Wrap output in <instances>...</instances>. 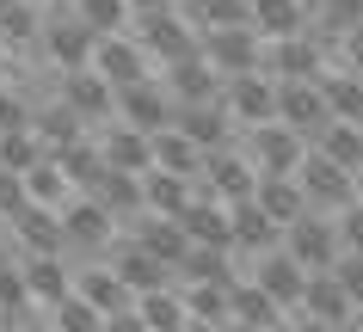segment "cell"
<instances>
[{"label":"cell","instance_id":"6da1fadb","mask_svg":"<svg viewBox=\"0 0 363 332\" xmlns=\"http://www.w3.org/2000/svg\"><path fill=\"white\" fill-rule=\"evenodd\" d=\"M62 228H68V265H111V253L123 246V222L105 215L93 197H74L62 210Z\"/></svg>","mask_w":363,"mask_h":332},{"label":"cell","instance_id":"7a4b0ae2","mask_svg":"<svg viewBox=\"0 0 363 332\" xmlns=\"http://www.w3.org/2000/svg\"><path fill=\"white\" fill-rule=\"evenodd\" d=\"M284 253L302 265L308 277L314 271H333L345 253V240H339V215H320V210H308L302 222H289L284 228Z\"/></svg>","mask_w":363,"mask_h":332},{"label":"cell","instance_id":"3957f363","mask_svg":"<svg viewBox=\"0 0 363 332\" xmlns=\"http://www.w3.org/2000/svg\"><path fill=\"white\" fill-rule=\"evenodd\" d=\"M135 31V43H142V50H148V62H185V56H197V50H203V38H197L191 31V19H185V13H179V6H160V13H142V19L130 25Z\"/></svg>","mask_w":363,"mask_h":332},{"label":"cell","instance_id":"277c9868","mask_svg":"<svg viewBox=\"0 0 363 332\" xmlns=\"http://www.w3.org/2000/svg\"><path fill=\"white\" fill-rule=\"evenodd\" d=\"M197 191L234 210V203H247V197L259 191V166L247 160L240 142H234V148H216V154H203V178H197Z\"/></svg>","mask_w":363,"mask_h":332},{"label":"cell","instance_id":"5b68a950","mask_svg":"<svg viewBox=\"0 0 363 332\" xmlns=\"http://www.w3.org/2000/svg\"><path fill=\"white\" fill-rule=\"evenodd\" d=\"M296 185L308 191V210H320V215H345L351 203H357V173L333 166L320 148H308V160H302V173H296Z\"/></svg>","mask_w":363,"mask_h":332},{"label":"cell","instance_id":"8992f818","mask_svg":"<svg viewBox=\"0 0 363 332\" xmlns=\"http://www.w3.org/2000/svg\"><path fill=\"white\" fill-rule=\"evenodd\" d=\"M240 148H247V160L259 166V173H284L296 178L308 160V136H296L289 123H259V130H240Z\"/></svg>","mask_w":363,"mask_h":332},{"label":"cell","instance_id":"52a82bcc","mask_svg":"<svg viewBox=\"0 0 363 332\" xmlns=\"http://www.w3.org/2000/svg\"><path fill=\"white\" fill-rule=\"evenodd\" d=\"M93 50H99V38L74 19V6H56V0H50V25H43V56L56 62V74H80V68H93Z\"/></svg>","mask_w":363,"mask_h":332},{"label":"cell","instance_id":"ba28073f","mask_svg":"<svg viewBox=\"0 0 363 332\" xmlns=\"http://www.w3.org/2000/svg\"><path fill=\"white\" fill-rule=\"evenodd\" d=\"M117 118L142 130V136H167L172 118H179V98L167 93V80H142V86H123L117 93Z\"/></svg>","mask_w":363,"mask_h":332},{"label":"cell","instance_id":"9c48e42d","mask_svg":"<svg viewBox=\"0 0 363 332\" xmlns=\"http://www.w3.org/2000/svg\"><path fill=\"white\" fill-rule=\"evenodd\" d=\"M259 74H271L277 86H289V80H320L326 74V43L320 38H277L265 43V62H259Z\"/></svg>","mask_w":363,"mask_h":332},{"label":"cell","instance_id":"30bf717a","mask_svg":"<svg viewBox=\"0 0 363 332\" xmlns=\"http://www.w3.org/2000/svg\"><path fill=\"white\" fill-rule=\"evenodd\" d=\"M203 62H210L222 80H234V74H259V62H265V38H259L252 25L210 31V38H203Z\"/></svg>","mask_w":363,"mask_h":332},{"label":"cell","instance_id":"8fae6325","mask_svg":"<svg viewBox=\"0 0 363 332\" xmlns=\"http://www.w3.org/2000/svg\"><path fill=\"white\" fill-rule=\"evenodd\" d=\"M56 98L68 105V111H80V123H86L93 136L105 130V123H117V86H105L93 68H80V74H62Z\"/></svg>","mask_w":363,"mask_h":332},{"label":"cell","instance_id":"7c38bea8","mask_svg":"<svg viewBox=\"0 0 363 332\" xmlns=\"http://www.w3.org/2000/svg\"><path fill=\"white\" fill-rule=\"evenodd\" d=\"M277 123H289V130H296V136H308V148H314V136L333 123L320 80H289V86H277Z\"/></svg>","mask_w":363,"mask_h":332},{"label":"cell","instance_id":"4fadbf2b","mask_svg":"<svg viewBox=\"0 0 363 332\" xmlns=\"http://www.w3.org/2000/svg\"><path fill=\"white\" fill-rule=\"evenodd\" d=\"M172 130L185 142H197L203 154H216V148H234L240 142V123H234V111L216 98V105H179V118H172Z\"/></svg>","mask_w":363,"mask_h":332},{"label":"cell","instance_id":"5bb4252c","mask_svg":"<svg viewBox=\"0 0 363 332\" xmlns=\"http://www.w3.org/2000/svg\"><path fill=\"white\" fill-rule=\"evenodd\" d=\"M222 105L234 111L240 130H259V123H277V80L271 74H234L222 86Z\"/></svg>","mask_w":363,"mask_h":332},{"label":"cell","instance_id":"9a60e30c","mask_svg":"<svg viewBox=\"0 0 363 332\" xmlns=\"http://www.w3.org/2000/svg\"><path fill=\"white\" fill-rule=\"evenodd\" d=\"M93 142H99V154H105V166H111V173H135V178H148V173H154V136L130 130L123 118L105 123Z\"/></svg>","mask_w":363,"mask_h":332},{"label":"cell","instance_id":"2e32d148","mask_svg":"<svg viewBox=\"0 0 363 332\" xmlns=\"http://www.w3.org/2000/svg\"><path fill=\"white\" fill-rule=\"evenodd\" d=\"M247 277L271 295V302H277V308H289V314L302 308V295H308V271L284 253V246H277V253H265V258H252V265H247Z\"/></svg>","mask_w":363,"mask_h":332},{"label":"cell","instance_id":"e0dca14e","mask_svg":"<svg viewBox=\"0 0 363 332\" xmlns=\"http://www.w3.org/2000/svg\"><path fill=\"white\" fill-rule=\"evenodd\" d=\"M123 234H130L135 246H142V253H154V258H160V265H167L172 277H179V265H185V253H191L185 228H179L172 215H154V210H142V215L130 222V228H123Z\"/></svg>","mask_w":363,"mask_h":332},{"label":"cell","instance_id":"ac0fdd59","mask_svg":"<svg viewBox=\"0 0 363 332\" xmlns=\"http://www.w3.org/2000/svg\"><path fill=\"white\" fill-rule=\"evenodd\" d=\"M93 74L105 80V86H142L148 80V50L135 38H99V50H93Z\"/></svg>","mask_w":363,"mask_h":332},{"label":"cell","instance_id":"d6986e66","mask_svg":"<svg viewBox=\"0 0 363 332\" xmlns=\"http://www.w3.org/2000/svg\"><path fill=\"white\" fill-rule=\"evenodd\" d=\"M228 228H234V253H240V265H252V258H265V253H277V246H284V228H277V222H271L252 197L228 210Z\"/></svg>","mask_w":363,"mask_h":332},{"label":"cell","instance_id":"ffe728a7","mask_svg":"<svg viewBox=\"0 0 363 332\" xmlns=\"http://www.w3.org/2000/svg\"><path fill=\"white\" fill-rule=\"evenodd\" d=\"M222 86H228V80H222L210 62H203V50L167 68V93L179 98V105H216V98H222Z\"/></svg>","mask_w":363,"mask_h":332},{"label":"cell","instance_id":"44dd1931","mask_svg":"<svg viewBox=\"0 0 363 332\" xmlns=\"http://www.w3.org/2000/svg\"><path fill=\"white\" fill-rule=\"evenodd\" d=\"M74 295H86V302H93L105 320H111V314H130V308H135V290L111 271V265H80V271H74Z\"/></svg>","mask_w":363,"mask_h":332},{"label":"cell","instance_id":"7402d4cb","mask_svg":"<svg viewBox=\"0 0 363 332\" xmlns=\"http://www.w3.org/2000/svg\"><path fill=\"white\" fill-rule=\"evenodd\" d=\"M179 228H185V240H191V246H222V253H234L228 203H216V197H203V191L191 197V210L179 215Z\"/></svg>","mask_w":363,"mask_h":332},{"label":"cell","instance_id":"603a6c76","mask_svg":"<svg viewBox=\"0 0 363 332\" xmlns=\"http://www.w3.org/2000/svg\"><path fill=\"white\" fill-rule=\"evenodd\" d=\"M111 271L123 277V283H130L135 295H148V290H172V283H179V277H172V271H167V265H160L154 253H142V246H135L130 234H123V246L111 253Z\"/></svg>","mask_w":363,"mask_h":332},{"label":"cell","instance_id":"cb8c5ba5","mask_svg":"<svg viewBox=\"0 0 363 332\" xmlns=\"http://www.w3.org/2000/svg\"><path fill=\"white\" fill-rule=\"evenodd\" d=\"M19 271H25V290H31V302H38L43 314L74 295V265H68V258H25Z\"/></svg>","mask_w":363,"mask_h":332},{"label":"cell","instance_id":"d4e9b609","mask_svg":"<svg viewBox=\"0 0 363 332\" xmlns=\"http://www.w3.org/2000/svg\"><path fill=\"white\" fill-rule=\"evenodd\" d=\"M228 302H234V326H271V332L289 326V308H277L252 277H234V283H228Z\"/></svg>","mask_w":363,"mask_h":332},{"label":"cell","instance_id":"484cf974","mask_svg":"<svg viewBox=\"0 0 363 332\" xmlns=\"http://www.w3.org/2000/svg\"><path fill=\"white\" fill-rule=\"evenodd\" d=\"M86 197H93V203H99L105 215H117L123 228H130L135 215L148 210V197H142V178H135V173H111V166H105V178H99V185H93Z\"/></svg>","mask_w":363,"mask_h":332},{"label":"cell","instance_id":"4316f807","mask_svg":"<svg viewBox=\"0 0 363 332\" xmlns=\"http://www.w3.org/2000/svg\"><path fill=\"white\" fill-rule=\"evenodd\" d=\"M252 203L277 222V228H289V222H302L308 215V191L296 185V178H284V173H259V191H252Z\"/></svg>","mask_w":363,"mask_h":332},{"label":"cell","instance_id":"83f0119b","mask_svg":"<svg viewBox=\"0 0 363 332\" xmlns=\"http://www.w3.org/2000/svg\"><path fill=\"white\" fill-rule=\"evenodd\" d=\"M308 25H314L308 0H252V31H259L265 43H277V38H302Z\"/></svg>","mask_w":363,"mask_h":332},{"label":"cell","instance_id":"f1b7e54d","mask_svg":"<svg viewBox=\"0 0 363 332\" xmlns=\"http://www.w3.org/2000/svg\"><path fill=\"white\" fill-rule=\"evenodd\" d=\"M31 130H38V142L50 148V154H62V148H74V142H86L93 130L80 123V111H68L62 98H43L38 118H31Z\"/></svg>","mask_w":363,"mask_h":332},{"label":"cell","instance_id":"f546056e","mask_svg":"<svg viewBox=\"0 0 363 332\" xmlns=\"http://www.w3.org/2000/svg\"><path fill=\"white\" fill-rule=\"evenodd\" d=\"M234 277H247L240 253H222V246H191L185 265H179V290H191V283H234Z\"/></svg>","mask_w":363,"mask_h":332},{"label":"cell","instance_id":"4dcf8cb0","mask_svg":"<svg viewBox=\"0 0 363 332\" xmlns=\"http://www.w3.org/2000/svg\"><path fill=\"white\" fill-rule=\"evenodd\" d=\"M179 13L191 19L197 38L228 31V25H252V0H179Z\"/></svg>","mask_w":363,"mask_h":332},{"label":"cell","instance_id":"1f68e13d","mask_svg":"<svg viewBox=\"0 0 363 332\" xmlns=\"http://www.w3.org/2000/svg\"><path fill=\"white\" fill-rule=\"evenodd\" d=\"M142 197H148V210H154V215H172V222H179V215L191 210L197 185H191V178H179V173H160V166H154V173L142 178Z\"/></svg>","mask_w":363,"mask_h":332},{"label":"cell","instance_id":"d6a6232c","mask_svg":"<svg viewBox=\"0 0 363 332\" xmlns=\"http://www.w3.org/2000/svg\"><path fill=\"white\" fill-rule=\"evenodd\" d=\"M179 295H185V314H191L197 326H222V332H234L228 283H191V290H179Z\"/></svg>","mask_w":363,"mask_h":332},{"label":"cell","instance_id":"836d02e7","mask_svg":"<svg viewBox=\"0 0 363 332\" xmlns=\"http://www.w3.org/2000/svg\"><path fill=\"white\" fill-rule=\"evenodd\" d=\"M135 314L148 320V332H185V326H191L179 283H172V290H148V295H135Z\"/></svg>","mask_w":363,"mask_h":332},{"label":"cell","instance_id":"e575fe53","mask_svg":"<svg viewBox=\"0 0 363 332\" xmlns=\"http://www.w3.org/2000/svg\"><path fill=\"white\" fill-rule=\"evenodd\" d=\"M314 148H320L333 166H345V173H363V123H326L320 136H314Z\"/></svg>","mask_w":363,"mask_h":332},{"label":"cell","instance_id":"d590c367","mask_svg":"<svg viewBox=\"0 0 363 332\" xmlns=\"http://www.w3.org/2000/svg\"><path fill=\"white\" fill-rule=\"evenodd\" d=\"M74 19L93 38H130L135 13H130V0H74Z\"/></svg>","mask_w":363,"mask_h":332},{"label":"cell","instance_id":"8d00e7d4","mask_svg":"<svg viewBox=\"0 0 363 332\" xmlns=\"http://www.w3.org/2000/svg\"><path fill=\"white\" fill-rule=\"evenodd\" d=\"M25 191H31V203H43V210H68V203L80 197L74 178L56 166V154L43 160V166H31V173H25Z\"/></svg>","mask_w":363,"mask_h":332},{"label":"cell","instance_id":"74e56055","mask_svg":"<svg viewBox=\"0 0 363 332\" xmlns=\"http://www.w3.org/2000/svg\"><path fill=\"white\" fill-rule=\"evenodd\" d=\"M154 166L197 185V178H203V148H197V142H185L179 130H167V136H154Z\"/></svg>","mask_w":363,"mask_h":332},{"label":"cell","instance_id":"f35d334b","mask_svg":"<svg viewBox=\"0 0 363 332\" xmlns=\"http://www.w3.org/2000/svg\"><path fill=\"white\" fill-rule=\"evenodd\" d=\"M320 93H326V111H333L339 123H363V80L351 74V68L320 74Z\"/></svg>","mask_w":363,"mask_h":332},{"label":"cell","instance_id":"ab89813d","mask_svg":"<svg viewBox=\"0 0 363 332\" xmlns=\"http://www.w3.org/2000/svg\"><path fill=\"white\" fill-rule=\"evenodd\" d=\"M56 166H62L68 178H74V191H80V197L93 191L99 178H105V154H99V142H93V136H86V142H74V148H62V154H56Z\"/></svg>","mask_w":363,"mask_h":332},{"label":"cell","instance_id":"60d3db41","mask_svg":"<svg viewBox=\"0 0 363 332\" xmlns=\"http://www.w3.org/2000/svg\"><path fill=\"white\" fill-rule=\"evenodd\" d=\"M0 43H43V19L31 0H0Z\"/></svg>","mask_w":363,"mask_h":332},{"label":"cell","instance_id":"b9f144b4","mask_svg":"<svg viewBox=\"0 0 363 332\" xmlns=\"http://www.w3.org/2000/svg\"><path fill=\"white\" fill-rule=\"evenodd\" d=\"M43 160H50V148L38 142V130L0 136V166H6V173H31V166H43Z\"/></svg>","mask_w":363,"mask_h":332},{"label":"cell","instance_id":"7bdbcfd3","mask_svg":"<svg viewBox=\"0 0 363 332\" xmlns=\"http://www.w3.org/2000/svg\"><path fill=\"white\" fill-rule=\"evenodd\" d=\"M50 320H56V332H105V314H99L86 295H68V302H56V308H50Z\"/></svg>","mask_w":363,"mask_h":332},{"label":"cell","instance_id":"ee69618b","mask_svg":"<svg viewBox=\"0 0 363 332\" xmlns=\"http://www.w3.org/2000/svg\"><path fill=\"white\" fill-rule=\"evenodd\" d=\"M19 210H31V191H25V173H6V166H0V222H13Z\"/></svg>","mask_w":363,"mask_h":332},{"label":"cell","instance_id":"f6af8a7d","mask_svg":"<svg viewBox=\"0 0 363 332\" xmlns=\"http://www.w3.org/2000/svg\"><path fill=\"white\" fill-rule=\"evenodd\" d=\"M333 277H339V290L351 295V308L363 314V258H357V253H339V265H333Z\"/></svg>","mask_w":363,"mask_h":332},{"label":"cell","instance_id":"bcb514c9","mask_svg":"<svg viewBox=\"0 0 363 332\" xmlns=\"http://www.w3.org/2000/svg\"><path fill=\"white\" fill-rule=\"evenodd\" d=\"M339 240H345V253L363 258V203H351V210L339 215Z\"/></svg>","mask_w":363,"mask_h":332},{"label":"cell","instance_id":"7dc6e473","mask_svg":"<svg viewBox=\"0 0 363 332\" xmlns=\"http://www.w3.org/2000/svg\"><path fill=\"white\" fill-rule=\"evenodd\" d=\"M339 50H345V68H351V74L363 80V31H351V38H345Z\"/></svg>","mask_w":363,"mask_h":332},{"label":"cell","instance_id":"c3c4849f","mask_svg":"<svg viewBox=\"0 0 363 332\" xmlns=\"http://www.w3.org/2000/svg\"><path fill=\"white\" fill-rule=\"evenodd\" d=\"M105 332H148V320H142V314H111V320H105Z\"/></svg>","mask_w":363,"mask_h":332},{"label":"cell","instance_id":"681fc988","mask_svg":"<svg viewBox=\"0 0 363 332\" xmlns=\"http://www.w3.org/2000/svg\"><path fill=\"white\" fill-rule=\"evenodd\" d=\"M289 332H339V326H326V320H314V314H289Z\"/></svg>","mask_w":363,"mask_h":332},{"label":"cell","instance_id":"f907efd6","mask_svg":"<svg viewBox=\"0 0 363 332\" xmlns=\"http://www.w3.org/2000/svg\"><path fill=\"white\" fill-rule=\"evenodd\" d=\"M19 332H56V320H50V314H38V320H25Z\"/></svg>","mask_w":363,"mask_h":332},{"label":"cell","instance_id":"816d5d0a","mask_svg":"<svg viewBox=\"0 0 363 332\" xmlns=\"http://www.w3.org/2000/svg\"><path fill=\"white\" fill-rule=\"evenodd\" d=\"M185 332H222V326H197V320H191V326H185Z\"/></svg>","mask_w":363,"mask_h":332},{"label":"cell","instance_id":"f5cc1de1","mask_svg":"<svg viewBox=\"0 0 363 332\" xmlns=\"http://www.w3.org/2000/svg\"><path fill=\"white\" fill-rule=\"evenodd\" d=\"M234 332H271V326H234ZM284 332H289V326H284Z\"/></svg>","mask_w":363,"mask_h":332},{"label":"cell","instance_id":"db71d44e","mask_svg":"<svg viewBox=\"0 0 363 332\" xmlns=\"http://www.w3.org/2000/svg\"><path fill=\"white\" fill-rule=\"evenodd\" d=\"M0 332H13V320H6V314H0Z\"/></svg>","mask_w":363,"mask_h":332},{"label":"cell","instance_id":"11a10c76","mask_svg":"<svg viewBox=\"0 0 363 332\" xmlns=\"http://www.w3.org/2000/svg\"><path fill=\"white\" fill-rule=\"evenodd\" d=\"M357 203H363V173H357Z\"/></svg>","mask_w":363,"mask_h":332},{"label":"cell","instance_id":"9f6ffc18","mask_svg":"<svg viewBox=\"0 0 363 332\" xmlns=\"http://www.w3.org/2000/svg\"><path fill=\"white\" fill-rule=\"evenodd\" d=\"M0 240H6V222H0Z\"/></svg>","mask_w":363,"mask_h":332},{"label":"cell","instance_id":"6f0895ef","mask_svg":"<svg viewBox=\"0 0 363 332\" xmlns=\"http://www.w3.org/2000/svg\"><path fill=\"white\" fill-rule=\"evenodd\" d=\"M31 6H50V0H31Z\"/></svg>","mask_w":363,"mask_h":332},{"label":"cell","instance_id":"680465c9","mask_svg":"<svg viewBox=\"0 0 363 332\" xmlns=\"http://www.w3.org/2000/svg\"><path fill=\"white\" fill-rule=\"evenodd\" d=\"M0 50H6V43H0Z\"/></svg>","mask_w":363,"mask_h":332}]
</instances>
